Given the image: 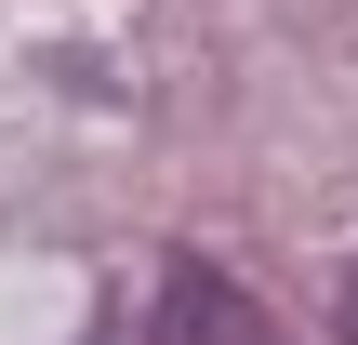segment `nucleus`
<instances>
[{"label": "nucleus", "mask_w": 358, "mask_h": 345, "mask_svg": "<svg viewBox=\"0 0 358 345\" xmlns=\"http://www.w3.org/2000/svg\"><path fill=\"white\" fill-rule=\"evenodd\" d=\"M146 345H292V332H279V319H266L226 266L173 253V266H159V332H146Z\"/></svg>", "instance_id": "f257e3e1"}, {"label": "nucleus", "mask_w": 358, "mask_h": 345, "mask_svg": "<svg viewBox=\"0 0 358 345\" xmlns=\"http://www.w3.org/2000/svg\"><path fill=\"white\" fill-rule=\"evenodd\" d=\"M332 332H345V345H358V279H345V319H332Z\"/></svg>", "instance_id": "f03ea898"}]
</instances>
